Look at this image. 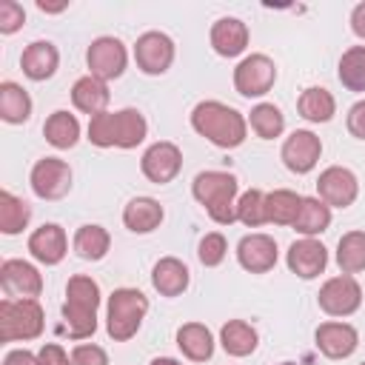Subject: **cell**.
Instances as JSON below:
<instances>
[{
    "instance_id": "obj_47",
    "label": "cell",
    "mask_w": 365,
    "mask_h": 365,
    "mask_svg": "<svg viewBox=\"0 0 365 365\" xmlns=\"http://www.w3.org/2000/svg\"><path fill=\"white\" fill-rule=\"evenodd\" d=\"M148 365H182L180 359H174V356H154Z\"/></svg>"
},
{
    "instance_id": "obj_4",
    "label": "cell",
    "mask_w": 365,
    "mask_h": 365,
    "mask_svg": "<svg viewBox=\"0 0 365 365\" xmlns=\"http://www.w3.org/2000/svg\"><path fill=\"white\" fill-rule=\"evenodd\" d=\"M148 314V297L137 288H117L108 297V311H106V331L114 342L131 339L143 319Z\"/></svg>"
},
{
    "instance_id": "obj_15",
    "label": "cell",
    "mask_w": 365,
    "mask_h": 365,
    "mask_svg": "<svg viewBox=\"0 0 365 365\" xmlns=\"http://www.w3.org/2000/svg\"><path fill=\"white\" fill-rule=\"evenodd\" d=\"M285 262H288V271L297 274L299 279H314L328 265V248L317 237H302L288 245Z\"/></svg>"
},
{
    "instance_id": "obj_44",
    "label": "cell",
    "mask_w": 365,
    "mask_h": 365,
    "mask_svg": "<svg viewBox=\"0 0 365 365\" xmlns=\"http://www.w3.org/2000/svg\"><path fill=\"white\" fill-rule=\"evenodd\" d=\"M3 365H40V359H37V354H31L26 348H14L3 356Z\"/></svg>"
},
{
    "instance_id": "obj_13",
    "label": "cell",
    "mask_w": 365,
    "mask_h": 365,
    "mask_svg": "<svg viewBox=\"0 0 365 365\" xmlns=\"http://www.w3.org/2000/svg\"><path fill=\"white\" fill-rule=\"evenodd\" d=\"M317 194L331 208H348L359 197V180L345 165H328L317 180Z\"/></svg>"
},
{
    "instance_id": "obj_38",
    "label": "cell",
    "mask_w": 365,
    "mask_h": 365,
    "mask_svg": "<svg viewBox=\"0 0 365 365\" xmlns=\"http://www.w3.org/2000/svg\"><path fill=\"white\" fill-rule=\"evenodd\" d=\"M88 143L97 148L117 145V111H103L88 120Z\"/></svg>"
},
{
    "instance_id": "obj_1",
    "label": "cell",
    "mask_w": 365,
    "mask_h": 365,
    "mask_svg": "<svg viewBox=\"0 0 365 365\" xmlns=\"http://www.w3.org/2000/svg\"><path fill=\"white\" fill-rule=\"evenodd\" d=\"M191 128L217 148H237L248 137V117L220 100H202L191 108Z\"/></svg>"
},
{
    "instance_id": "obj_5",
    "label": "cell",
    "mask_w": 365,
    "mask_h": 365,
    "mask_svg": "<svg viewBox=\"0 0 365 365\" xmlns=\"http://www.w3.org/2000/svg\"><path fill=\"white\" fill-rule=\"evenodd\" d=\"M46 328V314L37 299H0V342H29Z\"/></svg>"
},
{
    "instance_id": "obj_12",
    "label": "cell",
    "mask_w": 365,
    "mask_h": 365,
    "mask_svg": "<svg viewBox=\"0 0 365 365\" xmlns=\"http://www.w3.org/2000/svg\"><path fill=\"white\" fill-rule=\"evenodd\" d=\"M279 157H282V163H285L288 171L308 174V171L317 168V163L322 157V140L314 131H308V128H297V131H291L285 137Z\"/></svg>"
},
{
    "instance_id": "obj_46",
    "label": "cell",
    "mask_w": 365,
    "mask_h": 365,
    "mask_svg": "<svg viewBox=\"0 0 365 365\" xmlns=\"http://www.w3.org/2000/svg\"><path fill=\"white\" fill-rule=\"evenodd\" d=\"M37 9L46 11V14H60L68 9V3H46V0H37Z\"/></svg>"
},
{
    "instance_id": "obj_45",
    "label": "cell",
    "mask_w": 365,
    "mask_h": 365,
    "mask_svg": "<svg viewBox=\"0 0 365 365\" xmlns=\"http://www.w3.org/2000/svg\"><path fill=\"white\" fill-rule=\"evenodd\" d=\"M351 31H354L359 40H365V0L356 3L354 11H351Z\"/></svg>"
},
{
    "instance_id": "obj_25",
    "label": "cell",
    "mask_w": 365,
    "mask_h": 365,
    "mask_svg": "<svg viewBox=\"0 0 365 365\" xmlns=\"http://www.w3.org/2000/svg\"><path fill=\"white\" fill-rule=\"evenodd\" d=\"M257 328L245 319H228L222 328H220V345L228 356H248L257 351Z\"/></svg>"
},
{
    "instance_id": "obj_42",
    "label": "cell",
    "mask_w": 365,
    "mask_h": 365,
    "mask_svg": "<svg viewBox=\"0 0 365 365\" xmlns=\"http://www.w3.org/2000/svg\"><path fill=\"white\" fill-rule=\"evenodd\" d=\"M37 359H40V365H74L71 356L66 354V348H63L60 342H46V345H40Z\"/></svg>"
},
{
    "instance_id": "obj_3",
    "label": "cell",
    "mask_w": 365,
    "mask_h": 365,
    "mask_svg": "<svg viewBox=\"0 0 365 365\" xmlns=\"http://www.w3.org/2000/svg\"><path fill=\"white\" fill-rule=\"evenodd\" d=\"M237 191H240V182L228 171H200L191 182L194 200L220 225L237 222V200H240Z\"/></svg>"
},
{
    "instance_id": "obj_26",
    "label": "cell",
    "mask_w": 365,
    "mask_h": 365,
    "mask_svg": "<svg viewBox=\"0 0 365 365\" xmlns=\"http://www.w3.org/2000/svg\"><path fill=\"white\" fill-rule=\"evenodd\" d=\"M43 134H46V143L66 151V148H74L77 140H80V120L66 111V108H57L48 114L46 125H43Z\"/></svg>"
},
{
    "instance_id": "obj_2",
    "label": "cell",
    "mask_w": 365,
    "mask_h": 365,
    "mask_svg": "<svg viewBox=\"0 0 365 365\" xmlns=\"http://www.w3.org/2000/svg\"><path fill=\"white\" fill-rule=\"evenodd\" d=\"M97 308H100V285L86 274H74L66 282L63 334H68L71 339L91 336L97 331Z\"/></svg>"
},
{
    "instance_id": "obj_41",
    "label": "cell",
    "mask_w": 365,
    "mask_h": 365,
    "mask_svg": "<svg viewBox=\"0 0 365 365\" xmlns=\"http://www.w3.org/2000/svg\"><path fill=\"white\" fill-rule=\"evenodd\" d=\"M71 362L74 365H108V354L94 342H80L71 348Z\"/></svg>"
},
{
    "instance_id": "obj_37",
    "label": "cell",
    "mask_w": 365,
    "mask_h": 365,
    "mask_svg": "<svg viewBox=\"0 0 365 365\" xmlns=\"http://www.w3.org/2000/svg\"><path fill=\"white\" fill-rule=\"evenodd\" d=\"M237 222H242L248 228L265 225V194L259 188H248V191L240 194V200H237Z\"/></svg>"
},
{
    "instance_id": "obj_24",
    "label": "cell",
    "mask_w": 365,
    "mask_h": 365,
    "mask_svg": "<svg viewBox=\"0 0 365 365\" xmlns=\"http://www.w3.org/2000/svg\"><path fill=\"white\" fill-rule=\"evenodd\" d=\"M177 348L191 362H205L214 356V336L202 322H185L177 328Z\"/></svg>"
},
{
    "instance_id": "obj_49",
    "label": "cell",
    "mask_w": 365,
    "mask_h": 365,
    "mask_svg": "<svg viewBox=\"0 0 365 365\" xmlns=\"http://www.w3.org/2000/svg\"><path fill=\"white\" fill-rule=\"evenodd\" d=\"M359 365H365V362H359Z\"/></svg>"
},
{
    "instance_id": "obj_28",
    "label": "cell",
    "mask_w": 365,
    "mask_h": 365,
    "mask_svg": "<svg viewBox=\"0 0 365 365\" xmlns=\"http://www.w3.org/2000/svg\"><path fill=\"white\" fill-rule=\"evenodd\" d=\"M71 248H74V254H77L80 259L97 262V259H103V257L108 254V248H111V237H108V231H106L103 225L88 222V225H80V228L74 231Z\"/></svg>"
},
{
    "instance_id": "obj_22",
    "label": "cell",
    "mask_w": 365,
    "mask_h": 365,
    "mask_svg": "<svg viewBox=\"0 0 365 365\" xmlns=\"http://www.w3.org/2000/svg\"><path fill=\"white\" fill-rule=\"evenodd\" d=\"M108 100H111L108 83H103V80H97L91 74L74 80V86H71V103H74L77 111L88 114V120L103 114V111H108Z\"/></svg>"
},
{
    "instance_id": "obj_17",
    "label": "cell",
    "mask_w": 365,
    "mask_h": 365,
    "mask_svg": "<svg viewBox=\"0 0 365 365\" xmlns=\"http://www.w3.org/2000/svg\"><path fill=\"white\" fill-rule=\"evenodd\" d=\"M237 262L248 271V274H268L277 265V242L268 234H245L237 242Z\"/></svg>"
},
{
    "instance_id": "obj_16",
    "label": "cell",
    "mask_w": 365,
    "mask_h": 365,
    "mask_svg": "<svg viewBox=\"0 0 365 365\" xmlns=\"http://www.w3.org/2000/svg\"><path fill=\"white\" fill-rule=\"evenodd\" d=\"M314 339H317V348L322 356L328 359H345L356 351L359 345V334L351 322H339V319H331V322H322L317 325L314 331Z\"/></svg>"
},
{
    "instance_id": "obj_34",
    "label": "cell",
    "mask_w": 365,
    "mask_h": 365,
    "mask_svg": "<svg viewBox=\"0 0 365 365\" xmlns=\"http://www.w3.org/2000/svg\"><path fill=\"white\" fill-rule=\"evenodd\" d=\"M248 125L259 140H274L285 131V114L274 103H257L248 114Z\"/></svg>"
},
{
    "instance_id": "obj_8",
    "label": "cell",
    "mask_w": 365,
    "mask_h": 365,
    "mask_svg": "<svg viewBox=\"0 0 365 365\" xmlns=\"http://www.w3.org/2000/svg\"><path fill=\"white\" fill-rule=\"evenodd\" d=\"M277 83V66L268 54H248L234 68V88L242 97H262Z\"/></svg>"
},
{
    "instance_id": "obj_39",
    "label": "cell",
    "mask_w": 365,
    "mask_h": 365,
    "mask_svg": "<svg viewBox=\"0 0 365 365\" xmlns=\"http://www.w3.org/2000/svg\"><path fill=\"white\" fill-rule=\"evenodd\" d=\"M225 254H228V242H225V237L220 231H208L197 245V257H200V262L205 268H217L225 259Z\"/></svg>"
},
{
    "instance_id": "obj_19",
    "label": "cell",
    "mask_w": 365,
    "mask_h": 365,
    "mask_svg": "<svg viewBox=\"0 0 365 365\" xmlns=\"http://www.w3.org/2000/svg\"><path fill=\"white\" fill-rule=\"evenodd\" d=\"M57 66H60V51H57L54 43H48V40H34V43H29V46L23 48L20 68H23V74H26L29 80L43 83V80L54 77Z\"/></svg>"
},
{
    "instance_id": "obj_21",
    "label": "cell",
    "mask_w": 365,
    "mask_h": 365,
    "mask_svg": "<svg viewBox=\"0 0 365 365\" xmlns=\"http://www.w3.org/2000/svg\"><path fill=\"white\" fill-rule=\"evenodd\" d=\"M191 282V271L177 257H163L151 268V285L160 297H180Z\"/></svg>"
},
{
    "instance_id": "obj_32",
    "label": "cell",
    "mask_w": 365,
    "mask_h": 365,
    "mask_svg": "<svg viewBox=\"0 0 365 365\" xmlns=\"http://www.w3.org/2000/svg\"><path fill=\"white\" fill-rule=\"evenodd\" d=\"M336 265L342 274L365 271V231H348L336 242Z\"/></svg>"
},
{
    "instance_id": "obj_10",
    "label": "cell",
    "mask_w": 365,
    "mask_h": 365,
    "mask_svg": "<svg viewBox=\"0 0 365 365\" xmlns=\"http://www.w3.org/2000/svg\"><path fill=\"white\" fill-rule=\"evenodd\" d=\"M29 182L40 200H63L71 191V168L60 157H43L34 163Z\"/></svg>"
},
{
    "instance_id": "obj_40",
    "label": "cell",
    "mask_w": 365,
    "mask_h": 365,
    "mask_svg": "<svg viewBox=\"0 0 365 365\" xmlns=\"http://www.w3.org/2000/svg\"><path fill=\"white\" fill-rule=\"evenodd\" d=\"M26 23V11L17 0H0V34H14L17 29H23Z\"/></svg>"
},
{
    "instance_id": "obj_7",
    "label": "cell",
    "mask_w": 365,
    "mask_h": 365,
    "mask_svg": "<svg viewBox=\"0 0 365 365\" xmlns=\"http://www.w3.org/2000/svg\"><path fill=\"white\" fill-rule=\"evenodd\" d=\"M317 302H319V308L328 317L342 319V317H351V314L359 311V305H362V288H359L356 277L339 274V277H331V279L322 282V288L317 294Z\"/></svg>"
},
{
    "instance_id": "obj_9",
    "label": "cell",
    "mask_w": 365,
    "mask_h": 365,
    "mask_svg": "<svg viewBox=\"0 0 365 365\" xmlns=\"http://www.w3.org/2000/svg\"><path fill=\"white\" fill-rule=\"evenodd\" d=\"M174 54H177L174 40L165 31H145L134 43V63L143 74H151V77L165 74L174 63Z\"/></svg>"
},
{
    "instance_id": "obj_14",
    "label": "cell",
    "mask_w": 365,
    "mask_h": 365,
    "mask_svg": "<svg viewBox=\"0 0 365 365\" xmlns=\"http://www.w3.org/2000/svg\"><path fill=\"white\" fill-rule=\"evenodd\" d=\"M0 285L11 299H37L43 291L40 271L26 259H3L0 262Z\"/></svg>"
},
{
    "instance_id": "obj_6",
    "label": "cell",
    "mask_w": 365,
    "mask_h": 365,
    "mask_svg": "<svg viewBox=\"0 0 365 365\" xmlns=\"http://www.w3.org/2000/svg\"><path fill=\"white\" fill-rule=\"evenodd\" d=\"M86 66H88L91 77L108 83V80L123 77V71L128 66V51L123 46V40L103 34V37L91 40V46L86 48Z\"/></svg>"
},
{
    "instance_id": "obj_11",
    "label": "cell",
    "mask_w": 365,
    "mask_h": 365,
    "mask_svg": "<svg viewBox=\"0 0 365 365\" xmlns=\"http://www.w3.org/2000/svg\"><path fill=\"white\" fill-rule=\"evenodd\" d=\"M182 168V151L177 143L171 140H160V143H151L145 151H143V160H140V171L145 180L157 182V185H165L171 182Z\"/></svg>"
},
{
    "instance_id": "obj_31",
    "label": "cell",
    "mask_w": 365,
    "mask_h": 365,
    "mask_svg": "<svg viewBox=\"0 0 365 365\" xmlns=\"http://www.w3.org/2000/svg\"><path fill=\"white\" fill-rule=\"evenodd\" d=\"M297 111L308 120V123H328L336 114V100L328 88L322 86H311L299 94L297 100Z\"/></svg>"
},
{
    "instance_id": "obj_27",
    "label": "cell",
    "mask_w": 365,
    "mask_h": 365,
    "mask_svg": "<svg viewBox=\"0 0 365 365\" xmlns=\"http://www.w3.org/2000/svg\"><path fill=\"white\" fill-rule=\"evenodd\" d=\"M0 117L9 125H20V123H26L31 117V97L14 80H3L0 83Z\"/></svg>"
},
{
    "instance_id": "obj_30",
    "label": "cell",
    "mask_w": 365,
    "mask_h": 365,
    "mask_svg": "<svg viewBox=\"0 0 365 365\" xmlns=\"http://www.w3.org/2000/svg\"><path fill=\"white\" fill-rule=\"evenodd\" d=\"M328 225H331V205H325L319 197H302L299 214L291 228L302 237H317V234L328 231Z\"/></svg>"
},
{
    "instance_id": "obj_43",
    "label": "cell",
    "mask_w": 365,
    "mask_h": 365,
    "mask_svg": "<svg viewBox=\"0 0 365 365\" xmlns=\"http://www.w3.org/2000/svg\"><path fill=\"white\" fill-rule=\"evenodd\" d=\"M345 125H348V131H351L356 140H365V100H356V103L348 108Z\"/></svg>"
},
{
    "instance_id": "obj_20",
    "label": "cell",
    "mask_w": 365,
    "mask_h": 365,
    "mask_svg": "<svg viewBox=\"0 0 365 365\" xmlns=\"http://www.w3.org/2000/svg\"><path fill=\"white\" fill-rule=\"evenodd\" d=\"M208 40H211V48L220 57H237L248 46V26L240 17H220L211 26Z\"/></svg>"
},
{
    "instance_id": "obj_18",
    "label": "cell",
    "mask_w": 365,
    "mask_h": 365,
    "mask_svg": "<svg viewBox=\"0 0 365 365\" xmlns=\"http://www.w3.org/2000/svg\"><path fill=\"white\" fill-rule=\"evenodd\" d=\"M29 254L43 265H60L68 254V237L57 222H43L29 234Z\"/></svg>"
},
{
    "instance_id": "obj_48",
    "label": "cell",
    "mask_w": 365,
    "mask_h": 365,
    "mask_svg": "<svg viewBox=\"0 0 365 365\" xmlns=\"http://www.w3.org/2000/svg\"><path fill=\"white\" fill-rule=\"evenodd\" d=\"M279 365H294V362H279Z\"/></svg>"
},
{
    "instance_id": "obj_29",
    "label": "cell",
    "mask_w": 365,
    "mask_h": 365,
    "mask_svg": "<svg viewBox=\"0 0 365 365\" xmlns=\"http://www.w3.org/2000/svg\"><path fill=\"white\" fill-rule=\"evenodd\" d=\"M302 197L291 188H274L265 194V222L271 225H294L299 214Z\"/></svg>"
},
{
    "instance_id": "obj_35",
    "label": "cell",
    "mask_w": 365,
    "mask_h": 365,
    "mask_svg": "<svg viewBox=\"0 0 365 365\" xmlns=\"http://www.w3.org/2000/svg\"><path fill=\"white\" fill-rule=\"evenodd\" d=\"M336 77L348 91H365V46H351L342 51Z\"/></svg>"
},
{
    "instance_id": "obj_23",
    "label": "cell",
    "mask_w": 365,
    "mask_h": 365,
    "mask_svg": "<svg viewBox=\"0 0 365 365\" xmlns=\"http://www.w3.org/2000/svg\"><path fill=\"white\" fill-rule=\"evenodd\" d=\"M163 217L165 211L154 197H134L123 208V225L131 234H151L154 228H160Z\"/></svg>"
},
{
    "instance_id": "obj_33",
    "label": "cell",
    "mask_w": 365,
    "mask_h": 365,
    "mask_svg": "<svg viewBox=\"0 0 365 365\" xmlns=\"http://www.w3.org/2000/svg\"><path fill=\"white\" fill-rule=\"evenodd\" d=\"M29 220H31V205L11 191H0V231L14 237L29 225Z\"/></svg>"
},
{
    "instance_id": "obj_36",
    "label": "cell",
    "mask_w": 365,
    "mask_h": 365,
    "mask_svg": "<svg viewBox=\"0 0 365 365\" xmlns=\"http://www.w3.org/2000/svg\"><path fill=\"white\" fill-rule=\"evenodd\" d=\"M148 134V123L140 108L117 111V148H137Z\"/></svg>"
}]
</instances>
